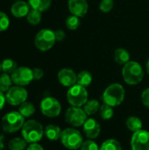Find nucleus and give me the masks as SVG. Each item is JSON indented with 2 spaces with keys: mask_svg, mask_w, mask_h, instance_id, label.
I'll use <instances>...</instances> for the list:
<instances>
[{
  "mask_svg": "<svg viewBox=\"0 0 149 150\" xmlns=\"http://www.w3.org/2000/svg\"><path fill=\"white\" fill-rule=\"evenodd\" d=\"M2 69H1V64H0V71H1Z\"/></svg>",
  "mask_w": 149,
  "mask_h": 150,
  "instance_id": "obj_41",
  "label": "nucleus"
},
{
  "mask_svg": "<svg viewBox=\"0 0 149 150\" xmlns=\"http://www.w3.org/2000/svg\"><path fill=\"white\" fill-rule=\"evenodd\" d=\"M67 99L72 106L81 107L88 101V92L85 87L75 84L67 92Z\"/></svg>",
  "mask_w": 149,
  "mask_h": 150,
  "instance_id": "obj_6",
  "label": "nucleus"
},
{
  "mask_svg": "<svg viewBox=\"0 0 149 150\" xmlns=\"http://www.w3.org/2000/svg\"><path fill=\"white\" fill-rule=\"evenodd\" d=\"M66 25L69 30H76L80 25L79 17H77L76 15L69 16L66 20Z\"/></svg>",
  "mask_w": 149,
  "mask_h": 150,
  "instance_id": "obj_30",
  "label": "nucleus"
},
{
  "mask_svg": "<svg viewBox=\"0 0 149 150\" xmlns=\"http://www.w3.org/2000/svg\"><path fill=\"white\" fill-rule=\"evenodd\" d=\"M32 74H33V79H35V80H40L44 76L43 70L41 69H39V68L33 69H32Z\"/></svg>",
  "mask_w": 149,
  "mask_h": 150,
  "instance_id": "obj_35",
  "label": "nucleus"
},
{
  "mask_svg": "<svg viewBox=\"0 0 149 150\" xmlns=\"http://www.w3.org/2000/svg\"><path fill=\"white\" fill-rule=\"evenodd\" d=\"M26 150H44V149L42 148L41 145L38 144V142H36V143H31L27 147Z\"/></svg>",
  "mask_w": 149,
  "mask_h": 150,
  "instance_id": "obj_37",
  "label": "nucleus"
},
{
  "mask_svg": "<svg viewBox=\"0 0 149 150\" xmlns=\"http://www.w3.org/2000/svg\"><path fill=\"white\" fill-rule=\"evenodd\" d=\"M83 106H84L83 110L87 115H93L97 113L100 110V107H101L99 102L96 99H91V100L87 101Z\"/></svg>",
  "mask_w": 149,
  "mask_h": 150,
  "instance_id": "obj_20",
  "label": "nucleus"
},
{
  "mask_svg": "<svg viewBox=\"0 0 149 150\" xmlns=\"http://www.w3.org/2000/svg\"><path fill=\"white\" fill-rule=\"evenodd\" d=\"M91 82H92V76L89 71L83 70L77 75V81H76L77 84L83 87H87L91 83Z\"/></svg>",
  "mask_w": 149,
  "mask_h": 150,
  "instance_id": "obj_24",
  "label": "nucleus"
},
{
  "mask_svg": "<svg viewBox=\"0 0 149 150\" xmlns=\"http://www.w3.org/2000/svg\"><path fill=\"white\" fill-rule=\"evenodd\" d=\"M18 112L24 118H29L35 112V107L32 103L25 101L19 105Z\"/></svg>",
  "mask_w": 149,
  "mask_h": 150,
  "instance_id": "obj_23",
  "label": "nucleus"
},
{
  "mask_svg": "<svg viewBox=\"0 0 149 150\" xmlns=\"http://www.w3.org/2000/svg\"><path fill=\"white\" fill-rule=\"evenodd\" d=\"M29 4H26L24 1H18L14 3L11 8V11L14 17L17 18H23L25 16H27L29 11Z\"/></svg>",
  "mask_w": 149,
  "mask_h": 150,
  "instance_id": "obj_16",
  "label": "nucleus"
},
{
  "mask_svg": "<svg viewBox=\"0 0 149 150\" xmlns=\"http://www.w3.org/2000/svg\"><path fill=\"white\" fill-rule=\"evenodd\" d=\"M51 1L52 0H28V3L32 9L37 10L41 12L47 11L50 7Z\"/></svg>",
  "mask_w": 149,
  "mask_h": 150,
  "instance_id": "obj_18",
  "label": "nucleus"
},
{
  "mask_svg": "<svg viewBox=\"0 0 149 150\" xmlns=\"http://www.w3.org/2000/svg\"><path fill=\"white\" fill-rule=\"evenodd\" d=\"M41 20V12L37 11V10H34V9H32L28 14H27V21L31 24V25H38Z\"/></svg>",
  "mask_w": 149,
  "mask_h": 150,
  "instance_id": "obj_28",
  "label": "nucleus"
},
{
  "mask_svg": "<svg viewBox=\"0 0 149 150\" xmlns=\"http://www.w3.org/2000/svg\"><path fill=\"white\" fill-rule=\"evenodd\" d=\"M122 75L125 82L130 85L140 83L144 76L143 69L137 62H128L126 63L122 70Z\"/></svg>",
  "mask_w": 149,
  "mask_h": 150,
  "instance_id": "obj_3",
  "label": "nucleus"
},
{
  "mask_svg": "<svg viewBox=\"0 0 149 150\" xmlns=\"http://www.w3.org/2000/svg\"><path fill=\"white\" fill-rule=\"evenodd\" d=\"M9 25L10 20L8 16L4 12L0 11V32L5 31L9 27Z\"/></svg>",
  "mask_w": 149,
  "mask_h": 150,
  "instance_id": "obj_32",
  "label": "nucleus"
},
{
  "mask_svg": "<svg viewBox=\"0 0 149 150\" xmlns=\"http://www.w3.org/2000/svg\"><path fill=\"white\" fill-rule=\"evenodd\" d=\"M113 0H102L99 4V9L103 12H109L113 8Z\"/></svg>",
  "mask_w": 149,
  "mask_h": 150,
  "instance_id": "obj_33",
  "label": "nucleus"
},
{
  "mask_svg": "<svg viewBox=\"0 0 149 150\" xmlns=\"http://www.w3.org/2000/svg\"><path fill=\"white\" fill-rule=\"evenodd\" d=\"M126 127L132 132H137L142 129V121L135 116H131L126 120Z\"/></svg>",
  "mask_w": 149,
  "mask_h": 150,
  "instance_id": "obj_21",
  "label": "nucleus"
},
{
  "mask_svg": "<svg viewBox=\"0 0 149 150\" xmlns=\"http://www.w3.org/2000/svg\"><path fill=\"white\" fill-rule=\"evenodd\" d=\"M141 101L145 106L149 108V88L146 89L141 94Z\"/></svg>",
  "mask_w": 149,
  "mask_h": 150,
  "instance_id": "obj_34",
  "label": "nucleus"
},
{
  "mask_svg": "<svg viewBox=\"0 0 149 150\" xmlns=\"http://www.w3.org/2000/svg\"><path fill=\"white\" fill-rule=\"evenodd\" d=\"M114 59L117 63L120 65H125L129 62L130 54L127 50L125 48H118L114 53Z\"/></svg>",
  "mask_w": 149,
  "mask_h": 150,
  "instance_id": "obj_19",
  "label": "nucleus"
},
{
  "mask_svg": "<svg viewBox=\"0 0 149 150\" xmlns=\"http://www.w3.org/2000/svg\"><path fill=\"white\" fill-rule=\"evenodd\" d=\"M27 95V91L25 88H23V86L16 85L10 88L5 94V98L9 105L12 106H18L26 101Z\"/></svg>",
  "mask_w": 149,
  "mask_h": 150,
  "instance_id": "obj_8",
  "label": "nucleus"
},
{
  "mask_svg": "<svg viewBox=\"0 0 149 150\" xmlns=\"http://www.w3.org/2000/svg\"><path fill=\"white\" fill-rule=\"evenodd\" d=\"M21 134L22 137L26 141L27 143H36L42 139L44 129L39 121L35 120H30L25 122L21 129Z\"/></svg>",
  "mask_w": 149,
  "mask_h": 150,
  "instance_id": "obj_1",
  "label": "nucleus"
},
{
  "mask_svg": "<svg viewBox=\"0 0 149 150\" xmlns=\"http://www.w3.org/2000/svg\"><path fill=\"white\" fill-rule=\"evenodd\" d=\"M68 9L73 15L83 18L88 11V3L86 0H68Z\"/></svg>",
  "mask_w": 149,
  "mask_h": 150,
  "instance_id": "obj_15",
  "label": "nucleus"
},
{
  "mask_svg": "<svg viewBox=\"0 0 149 150\" xmlns=\"http://www.w3.org/2000/svg\"><path fill=\"white\" fill-rule=\"evenodd\" d=\"M17 63L11 59H5L3 61L1 64V69L4 71V73L6 74H11L16 69H17Z\"/></svg>",
  "mask_w": 149,
  "mask_h": 150,
  "instance_id": "obj_27",
  "label": "nucleus"
},
{
  "mask_svg": "<svg viewBox=\"0 0 149 150\" xmlns=\"http://www.w3.org/2000/svg\"><path fill=\"white\" fill-rule=\"evenodd\" d=\"M55 40L56 39L54 31L43 29L37 33L34 43L36 47L40 51H47L54 45Z\"/></svg>",
  "mask_w": 149,
  "mask_h": 150,
  "instance_id": "obj_7",
  "label": "nucleus"
},
{
  "mask_svg": "<svg viewBox=\"0 0 149 150\" xmlns=\"http://www.w3.org/2000/svg\"><path fill=\"white\" fill-rule=\"evenodd\" d=\"M5 102H6L5 96L4 95V93L2 91H0V111L4 108V106L5 105Z\"/></svg>",
  "mask_w": 149,
  "mask_h": 150,
  "instance_id": "obj_38",
  "label": "nucleus"
},
{
  "mask_svg": "<svg viewBox=\"0 0 149 150\" xmlns=\"http://www.w3.org/2000/svg\"><path fill=\"white\" fill-rule=\"evenodd\" d=\"M61 142L65 148L70 150L80 149L83 142L81 133L75 128H66L63 130L61 135Z\"/></svg>",
  "mask_w": 149,
  "mask_h": 150,
  "instance_id": "obj_5",
  "label": "nucleus"
},
{
  "mask_svg": "<svg viewBox=\"0 0 149 150\" xmlns=\"http://www.w3.org/2000/svg\"><path fill=\"white\" fill-rule=\"evenodd\" d=\"M132 150H149V133L145 130L134 132L131 140Z\"/></svg>",
  "mask_w": 149,
  "mask_h": 150,
  "instance_id": "obj_12",
  "label": "nucleus"
},
{
  "mask_svg": "<svg viewBox=\"0 0 149 150\" xmlns=\"http://www.w3.org/2000/svg\"><path fill=\"white\" fill-rule=\"evenodd\" d=\"M11 80L16 85L25 86L28 85L33 80L32 69L27 67H19L17 68L11 73Z\"/></svg>",
  "mask_w": 149,
  "mask_h": 150,
  "instance_id": "obj_11",
  "label": "nucleus"
},
{
  "mask_svg": "<svg viewBox=\"0 0 149 150\" xmlns=\"http://www.w3.org/2000/svg\"><path fill=\"white\" fill-rule=\"evenodd\" d=\"M61 128L54 125H48L44 129V134L50 141H57L58 139H61Z\"/></svg>",
  "mask_w": 149,
  "mask_h": 150,
  "instance_id": "obj_17",
  "label": "nucleus"
},
{
  "mask_svg": "<svg viewBox=\"0 0 149 150\" xmlns=\"http://www.w3.org/2000/svg\"><path fill=\"white\" fill-rule=\"evenodd\" d=\"M125 98L124 87L119 83H112L109 85L104 91L102 99L104 104L112 107L119 105Z\"/></svg>",
  "mask_w": 149,
  "mask_h": 150,
  "instance_id": "obj_2",
  "label": "nucleus"
},
{
  "mask_svg": "<svg viewBox=\"0 0 149 150\" xmlns=\"http://www.w3.org/2000/svg\"><path fill=\"white\" fill-rule=\"evenodd\" d=\"M66 121L73 127H81L87 120V114L81 107H69L65 113Z\"/></svg>",
  "mask_w": 149,
  "mask_h": 150,
  "instance_id": "obj_10",
  "label": "nucleus"
},
{
  "mask_svg": "<svg viewBox=\"0 0 149 150\" xmlns=\"http://www.w3.org/2000/svg\"><path fill=\"white\" fill-rule=\"evenodd\" d=\"M41 112L48 118H55L60 115L61 111V104L52 97H47L40 102Z\"/></svg>",
  "mask_w": 149,
  "mask_h": 150,
  "instance_id": "obj_9",
  "label": "nucleus"
},
{
  "mask_svg": "<svg viewBox=\"0 0 149 150\" xmlns=\"http://www.w3.org/2000/svg\"><path fill=\"white\" fill-rule=\"evenodd\" d=\"M27 142L24 138L16 137L9 142L8 147L10 150H25L26 148Z\"/></svg>",
  "mask_w": 149,
  "mask_h": 150,
  "instance_id": "obj_22",
  "label": "nucleus"
},
{
  "mask_svg": "<svg viewBox=\"0 0 149 150\" xmlns=\"http://www.w3.org/2000/svg\"><path fill=\"white\" fill-rule=\"evenodd\" d=\"M54 35H55L56 40H58V41H61L65 38V33L62 30H56V31H54Z\"/></svg>",
  "mask_w": 149,
  "mask_h": 150,
  "instance_id": "obj_36",
  "label": "nucleus"
},
{
  "mask_svg": "<svg viewBox=\"0 0 149 150\" xmlns=\"http://www.w3.org/2000/svg\"><path fill=\"white\" fill-rule=\"evenodd\" d=\"M99 150H122V148L117 140L110 139L103 142Z\"/></svg>",
  "mask_w": 149,
  "mask_h": 150,
  "instance_id": "obj_26",
  "label": "nucleus"
},
{
  "mask_svg": "<svg viewBox=\"0 0 149 150\" xmlns=\"http://www.w3.org/2000/svg\"><path fill=\"white\" fill-rule=\"evenodd\" d=\"M147 71H148V73L149 75V59L147 62Z\"/></svg>",
  "mask_w": 149,
  "mask_h": 150,
  "instance_id": "obj_40",
  "label": "nucleus"
},
{
  "mask_svg": "<svg viewBox=\"0 0 149 150\" xmlns=\"http://www.w3.org/2000/svg\"><path fill=\"white\" fill-rule=\"evenodd\" d=\"M100 115H101V118L105 120H110L113 117V114H114V111L112 109V106L106 105V104H103L100 107Z\"/></svg>",
  "mask_w": 149,
  "mask_h": 150,
  "instance_id": "obj_29",
  "label": "nucleus"
},
{
  "mask_svg": "<svg viewBox=\"0 0 149 150\" xmlns=\"http://www.w3.org/2000/svg\"><path fill=\"white\" fill-rule=\"evenodd\" d=\"M59 82L65 87H72L76 83L77 76L70 69H62L58 73Z\"/></svg>",
  "mask_w": 149,
  "mask_h": 150,
  "instance_id": "obj_14",
  "label": "nucleus"
},
{
  "mask_svg": "<svg viewBox=\"0 0 149 150\" xmlns=\"http://www.w3.org/2000/svg\"><path fill=\"white\" fill-rule=\"evenodd\" d=\"M4 136L3 134L0 135V150H4L5 148V145H4Z\"/></svg>",
  "mask_w": 149,
  "mask_h": 150,
  "instance_id": "obj_39",
  "label": "nucleus"
},
{
  "mask_svg": "<svg viewBox=\"0 0 149 150\" xmlns=\"http://www.w3.org/2000/svg\"><path fill=\"white\" fill-rule=\"evenodd\" d=\"M83 127L85 135L90 140L96 139L100 134L101 127L99 123L94 119H87Z\"/></svg>",
  "mask_w": 149,
  "mask_h": 150,
  "instance_id": "obj_13",
  "label": "nucleus"
},
{
  "mask_svg": "<svg viewBox=\"0 0 149 150\" xmlns=\"http://www.w3.org/2000/svg\"><path fill=\"white\" fill-rule=\"evenodd\" d=\"M25 124V118L19 113V112H10L6 113L1 120V126L3 130L8 134H13L22 129Z\"/></svg>",
  "mask_w": 149,
  "mask_h": 150,
  "instance_id": "obj_4",
  "label": "nucleus"
},
{
  "mask_svg": "<svg viewBox=\"0 0 149 150\" xmlns=\"http://www.w3.org/2000/svg\"><path fill=\"white\" fill-rule=\"evenodd\" d=\"M81 150H99L97 144L93 140H87L83 142L81 145Z\"/></svg>",
  "mask_w": 149,
  "mask_h": 150,
  "instance_id": "obj_31",
  "label": "nucleus"
},
{
  "mask_svg": "<svg viewBox=\"0 0 149 150\" xmlns=\"http://www.w3.org/2000/svg\"><path fill=\"white\" fill-rule=\"evenodd\" d=\"M11 77L8 74L4 73L0 75V91H2L3 93L7 92L11 87Z\"/></svg>",
  "mask_w": 149,
  "mask_h": 150,
  "instance_id": "obj_25",
  "label": "nucleus"
}]
</instances>
